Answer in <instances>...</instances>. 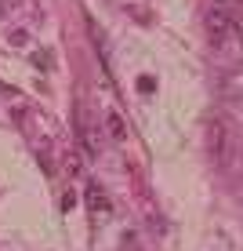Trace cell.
I'll return each instance as SVG.
<instances>
[{
  "label": "cell",
  "instance_id": "5b68a950",
  "mask_svg": "<svg viewBox=\"0 0 243 251\" xmlns=\"http://www.w3.org/2000/svg\"><path fill=\"white\" fill-rule=\"evenodd\" d=\"M62 175H69V178L84 175V160H80V153H76V150H69L62 157Z\"/></svg>",
  "mask_w": 243,
  "mask_h": 251
},
{
  "label": "cell",
  "instance_id": "3957f363",
  "mask_svg": "<svg viewBox=\"0 0 243 251\" xmlns=\"http://www.w3.org/2000/svg\"><path fill=\"white\" fill-rule=\"evenodd\" d=\"M84 201H88V211H91L94 222H98V219H109V215H112L109 193H106L98 182H88V189H84Z\"/></svg>",
  "mask_w": 243,
  "mask_h": 251
},
{
  "label": "cell",
  "instance_id": "8992f818",
  "mask_svg": "<svg viewBox=\"0 0 243 251\" xmlns=\"http://www.w3.org/2000/svg\"><path fill=\"white\" fill-rule=\"evenodd\" d=\"M106 124H109V135H112V138H116V142H124V138H127V127H124V117H120V113H116V109H109V113H106Z\"/></svg>",
  "mask_w": 243,
  "mask_h": 251
},
{
  "label": "cell",
  "instance_id": "ba28073f",
  "mask_svg": "<svg viewBox=\"0 0 243 251\" xmlns=\"http://www.w3.org/2000/svg\"><path fill=\"white\" fill-rule=\"evenodd\" d=\"M156 88V84H153V76H138V91H142V95H149Z\"/></svg>",
  "mask_w": 243,
  "mask_h": 251
},
{
  "label": "cell",
  "instance_id": "9c48e42d",
  "mask_svg": "<svg viewBox=\"0 0 243 251\" xmlns=\"http://www.w3.org/2000/svg\"><path fill=\"white\" fill-rule=\"evenodd\" d=\"M134 251H138V248H134Z\"/></svg>",
  "mask_w": 243,
  "mask_h": 251
},
{
  "label": "cell",
  "instance_id": "7a4b0ae2",
  "mask_svg": "<svg viewBox=\"0 0 243 251\" xmlns=\"http://www.w3.org/2000/svg\"><path fill=\"white\" fill-rule=\"evenodd\" d=\"M236 29H240V19H232L225 7H214V11L207 15V33H211L214 44H221V40L236 37Z\"/></svg>",
  "mask_w": 243,
  "mask_h": 251
},
{
  "label": "cell",
  "instance_id": "6da1fadb",
  "mask_svg": "<svg viewBox=\"0 0 243 251\" xmlns=\"http://www.w3.org/2000/svg\"><path fill=\"white\" fill-rule=\"evenodd\" d=\"M207 153H211L214 168H221V171H229L232 164H236L240 135H236V127H232L225 117H211L207 120Z\"/></svg>",
  "mask_w": 243,
  "mask_h": 251
},
{
  "label": "cell",
  "instance_id": "277c9868",
  "mask_svg": "<svg viewBox=\"0 0 243 251\" xmlns=\"http://www.w3.org/2000/svg\"><path fill=\"white\" fill-rule=\"evenodd\" d=\"M80 142H84V153H88V157H98V135H94V127L88 124V120H80Z\"/></svg>",
  "mask_w": 243,
  "mask_h": 251
},
{
  "label": "cell",
  "instance_id": "52a82bcc",
  "mask_svg": "<svg viewBox=\"0 0 243 251\" xmlns=\"http://www.w3.org/2000/svg\"><path fill=\"white\" fill-rule=\"evenodd\" d=\"M73 207H76V193H73V189H66V193H62V211L69 215Z\"/></svg>",
  "mask_w": 243,
  "mask_h": 251
}]
</instances>
